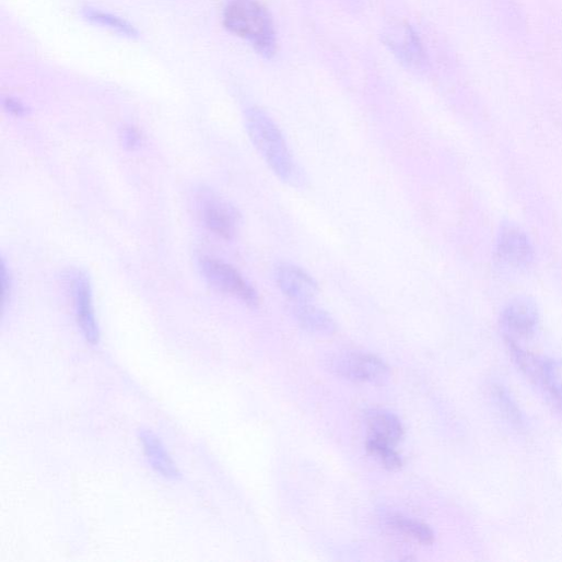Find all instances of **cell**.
I'll return each instance as SVG.
<instances>
[{
	"instance_id": "cell-1",
	"label": "cell",
	"mask_w": 562,
	"mask_h": 562,
	"mask_svg": "<svg viewBox=\"0 0 562 562\" xmlns=\"http://www.w3.org/2000/svg\"><path fill=\"white\" fill-rule=\"evenodd\" d=\"M244 116L248 137L271 171L281 180L298 186L303 182L302 172L274 121L258 107L246 109Z\"/></svg>"
},
{
	"instance_id": "cell-2",
	"label": "cell",
	"mask_w": 562,
	"mask_h": 562,
	"mask_svg": "<svg viewBox=\"0 0 562 562\" xmlns=\"http://www.w3.org/2000/svg\"><path fill=\"white\" fill-rule=\"evenodd\" d=\"M223 25L246 40L261 57L271 59L277 51L272 19L258 0H230L223 12Z\"/></svg>"
},
{
	"instance_id": "cell-3",
	"label": "cell",
	"mask_w": 562,
	"mask_h": 562,
	"mask_svg": "<svg viewBox=\"0 0 562 562\" xmlns=\"http://www.w3.org/2000/svg\"><path fill=\"white\" fill-rule=\"evenodd\" d=\"M519 371L562 412V360L534 354L522 347H508Z\"/></svg>"
},
{
	"instance_id": "cell-4",
	"label": "cell",
	"mask_w": 562,
	"mask_h": 562,
	"mask_svg": "<svg viewBox=\"0 0 562 562\" xmlns=\"http://www.w3.org/2000/svg\"><path fill=\"white\" fill-rule=\"evenodd\" d=\"M382 40L408 70L423 73L429 68L426 49L417 31L405 22H393L383 32Z\"/></svg>"
},
{
	"instance_id": "cell-5",
	"label": "cell",
	"mask_w": 562,
	"mask_h": 562,
	"mask_svg": "<svg viewBox=\"0 0 562 562\" xmlns=\"http://www.w3.org/2000/svg\"><path fill=\"white\" fill-rule=\"evenodd\" d=\"M538 326V309L530 298H514L502 312L500 327L507 347L524 348L523 343L535 338Z\"/></svg>"
},
{
	"instance_id": "cell-6",
	"label": "cell",
	"mask_w": 562,
	"mask_h": 562,
	"mask_svg": "<svg viewBox=\"0 0 562 562\" xmlns=\"http://www.w3.org/2000/svg\"><path fill=\"white\" fill-rule=\"evenodd\" d=\"M497 266L510 272L528 268L534 261V248L528 235L518 225L504 223L495 247Z\"/></svg>"
},
{
	"instance_id": "cell-7",
	"label": "cell",
	"mask_w": 562,
	"mask_h": 562,
	"mask_svg": "<svg viewBox=\"0 0 562 562\" xmlns=\"http://www.w3.org/2000/svg\"><path fill=\"white\" fill-rule=\"evenodd\" d=\"M201 270L213 289L238 298L248 306L255 307L258 305L257 293L230 264L220 259L204 257L201 260Z\"/></svg>"
},
{
	"instance_id": "cell-8",
	"label": "cell",
	"mask_w": 562,
	"mask_h": 562,
	"mask_svg": "<svg viewBox=\"0 0 562 562\" xmlns=\"http://www.w3.org/2000/svg\"><path fill=\"white\" fill-rule=\"evenodd\" d=\"M69 279L79 327L86 341L95 346L99 341V329L93 305L91 280L85 271L79 269L71 271Z\"/></svg>"
},
{
	"instance_id": "cell-9",
	"label": "cell",
	"mask_w": 562,
	"mask_h": 562,
	"mask_svg": "<svg viewBox=\"0 0 562 562\" xmlns=\"http://www.w3.org/2000/svg\"><path fill=\"white\" fill-rule=\"evenodd\" d=\"M198 201L202 221L210 231L223 238L236 233L239 214L233 206L211 191H201Z\"/></svg>"
},
{
	"instance_id": "cell-10",
	"label": "cell",
	"mask_w": 562,
	"mask_h": 562,
	"mask_svg": "<svg viewBox=\"0 0 562 562\" xmlns=\"http://www.w3.org/2000/svg\"><path fill=\"white\" fill-rule=\"evenodd\" d=\"M333 370L342 377L362 383L384 380L388 366L377 356L364 353H348L333 361Z\"/></svg>"
},
{
	"instance_id": "cell-11",
	"label": "cell",
	"mask_w": 562,
	"mask_h": 562,
	"mask_svg": "<svg viewBox=\"0 0 562 562\" xmlns=\"http://www.w3.org/2000/svg\"><path fill=\"white\" fill-rule=\"evenodd\" d=\"M274 277L280 291L298 304L313 302L319 293V286L313 276L296 265H278Z\"/></svg>"
},
{
	"instance_id": "cell-12",
	"label": "cell",
	"mask_w": 562,
	"mask_h": 562,
	"mask_svg": "<svg viewBox=\"0 0 562 562\" xmlns=\"http://www.w3.org/2000/svg\"><path fill=\"white\" fill-rule=\"evenodd\" d=\"M365 421L371 438L396 445L403 437L405 430L402 423L391 412L374 409L366 413Z\"/></svg>"
},
{
	"instance_id": "cell-13",
	"label": "cell",
	"mask_w": 562,
	"mask_h": 562,
	"mask_svg": "<svg viewBox=\"0 0 562 562\" xmlns=\"http://www.w3.org/2000/svg\"><path fill=\"white\" fill-rule=\"evenodd\" d=\"M140 440L151 467L166 479H178L180 473L161 441L148 431L141 433Z\"/></svg>"
},
{
	"instance_id": "cell-14",
	"label": "cell",
	"mask_w": 562,
	"mask_h": 562,
	"mask_svg": "<svg viewBox=\"0 0 562 562\" xmlns=\"http://www.w3.org/2000/svg\"><path fill=\"white\" fill-rule=\"evenodd\" d=\"M295 317L301 327L311 333L332 336L338 331V326L332 317L309 303L300 304L295 308Z\"/></svg>"
},
{
	"instance_id": "cell-15",
	"label": "cell",
	"mask_w": 562,
	"mask_h": 562,
	"mask_svg": "<svg viewBox=\"0 0 562 562\" xmlns=\"http://www.w3.org/2000/svg\"><path fill=\"white\" fill-rule=\"evenodd\" d=\"M492 400L501 415L516 430H524L525 418L516 401L502 384L491 386Z\"/></svg>"
},
{
	"instance_id": "cell-16",
	"label": "cell",
	"mask_w": 562,
	"mask_h": 562,
	"mask_svg": "<svg viewBox=\"0 0 562 562\" xmlns=\"http://www.w3.org/2000/svg\"><path fill=\"white\" fill-rule=\"evenodd\" d=\"M83 16L90 23L103 26L124 37L130 39L139 37L138 31L131 24L113 14L105 13L96 9L86 8L83 10Z\"/></svg>"
},
{
	"instance_id": "cell-17",
	"label": "cell",
	"mask_w": 562,
	"mask_h": 562,
	"mask_svg": "<svg viewBox=\"0 0 562 562\" xmlns=\"http://www.w3.org/2000/svg\"><path fill=\"white\" fill-rule=\"evenodd\" d=\"M389 524L403 534L419 540L422 543L431 545L434 541V532L432 528L419 520L394 514L388 517Z\"/></svg>"
},
{
	"instance_id": "cell-18",
	"label": "cell",
	"mask_w": 562,
	"mask_h": 562,
	"mask_svg": "<svg viewBox=\"0 0 562 562\" xmlns=\"http://www.w3.org/2000/svg\"><path fill=\"white\" fill-rule=\"evenodd\" d=\"M368 452L375 456L386 468L397 470L402 466L400 455L394 449V445L368 437Z\"/></svg>"
},
{
	"instance_id": "cell-19",
	"label": "cell",
	"mask_w": 562,
	"mask_h": 562,
	"mask_svg": "<svg viewBox=\"0 0 562 562\" xmlns=\"http://www.w3.org/2000/svg\"><path fill=\"white\" fill-rule=\"evenodd\" d=\"M121 139L124 147L129 150L139 149L143 143V137L140 131L131 126L122 129Z\"/></svg>"
},
{
	"instance_id": "cell-20",
	"label": "cell",
	"mask_w": 562,
	"mask_h": 562,
	"mask_svg": "<svg viewBox=\"0 0 562 562\" xmlns=\"http://www.w3.org/2000/svg\"><path fill=\"white\" fill-rule=\"evenodd\" d=\"M3 106L9 114L16 117H24L28 114V108L20 99L14 97L4 98Z\"/></svg>"
},
{
	"instance_id": "cell-21",
	"label": "cell",
	"mask_w": 562,
	"mask_h": 562,
	"mask_svg": "<svg viewBox=\"0 0 562 562\" xmlns=\"http://www.w3.org/2000/svg\"><path fill=\"white\" fill-rule=\"evenodd\" d=\"M11 289H12V280H11V273L8 270L7 264L3 260L2 261V303H3V309H5L9 297L11 296Z\"/></svg>"
}]
</instances>
